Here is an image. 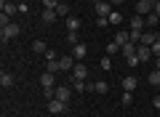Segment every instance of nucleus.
I'll return each mask as SVG.
<instances>
[{"mask_svg": "<svg viewBox=\"0 0 160 117\" xmlns=\"http://www.w3.org/2000/svg\"><path fill=\"white\" fill-rule=\"evenodd\" d=\"M152 11L158 13V16H160V0H155V8H152Z\"/></svg>", "mask_w": 160, "mask_h": 117, "instance_id": "f704fd0d", "label": "nucleus"}, {"mask_svg": "<svg viewBox=\"0 0 160 117\" xmlns=\"http://www.w3.org/2000/svg\"><path fill=\"white\" fill-rule=\"evenodd\" d=\"M69 77H72V80H86V77H88V67H86L83 61H78V64L72 67V72H69Z\"/></svg>", "mask_w": 160, "mask_h": 117, "instance_id": "f03ea898", "label": "nucleus"}, {"mask_svg": "<svg viewBox=\"0 0 160 117\" xmlns=\"http://www.w3.org/2000/svg\"><path fill=\"white\" fill-rule=\"evenodd\" d=\"M155 69H160V56H155Z\"/></svg>", "mask_w": 160, "mask_h": 117, "instance_id": "e433bc0d", "label": "nucleus"}, {"mask_svg": "<svg viewBox=\"0 0 160 117\" xmlns=\"http://www.w3.org/2000/svg\"><path fill=\"white\" fill-rule=\"evenodd\" d=\"M72 56H75V61L86 59V56H88V45H86V43H78V45H72Z\"/></svg>", "mask_w": 160, "mask_h": 117, "instance_id": "1a4fd4ad", "label": "nucleus"}, {"mask_svg": "<svg viewBox=\"0 0 160 117\" xmlns=\"http://www.w3.org/2000/svg\"><path fill=\"white\" fill-rule=\"evenodd\" d=\"M147 80H149V85H152V88H160V69H155Z\"/></svg>", "mask_w": 160, "mask_h": 117, "instance_id": "5701e85b", "label": "nucleus"}, {"mask_svg": "<svg viewBox=\"0 0 160 117\" xmlns=\"http://www.w3.org/2000/svg\"><path fill=\"white\" fill-rule=\"evenodd\" d=\"M109 3H112V6H120V3H123V0H109Z\"/></svg>", "mask_w": 160, "mask_h": 117, "instance_id": "4c0bfd02", "label": "nucleus"}, {"mask_svg": "<svg viewBox=\"0 0 160 117\" xmlns=\"http://www.w3.org/2000/svg\"><path fill=\"white\" fill-rule=\"evenodd\" d=\"M136 56H139V61H147V59H152V48L149 45H136Z\"/></svg>", "mask_w": 160, "mask_h": 117, "instance_id": "9b49d317", "label": "nucleus"}, {"mask_svg": "<svg viewBox=\"0 0 160 117\" xmlns=\"http://www.w3.org/2000/svg\"><path fill=\"white\" fill-rule=\"evenodd\" d=\"M46 72H51V75L62 72V67H59V59H53V61H46Z\"/></svg>", "mask_w": 160, "mask_h": 117, "instance_id": "412c9836", "label": "nucleus"}, {"mask_svg": "<svg viewBox=\"0 0 160 117\" xmlns=\"http://www.w3.org/2000/svg\"><path fill=\"white\" fill-rule=\"evenodd\" d=\"M56 13H59V16H67V13H69V6L59 0V6H56Z\"/></svg>", "mask_w": 160, "mask_h": 117, "instance_id": "a878e982", "label": "nucleus"}, {"mask_svg": "<svg viewBox=\"0 0 160 117\" xmlns=\"http://www.w3.org/2000/svg\"><path fill=\"white\" fill-rule=\"evenodd\" d=\"M107 19H109V24H115V27H118V24L123 22V13H120V11H112V13H109Z\"/></svg>", "mask_w": 160, "mask_h": 117, "instance_id": "b1692460", "label": "nucleus"}, {"mask_svg": "<svg viewBox=\"0 0 160 117\" xmlns=\"http://www.w3.org/2000/svg\"><path fill=\"white\" fill-rule=\"evenodd\" d=\"M112 13V3L109 0H99L96 3V16H109Z\"/></svg>", "mask_w": 160, "mask_h": 117, "instance_id": "0eeeda50", "label": "nucleus"}, {"mask_svg": "<svg viewBox=\"0 0 160 117\" xmlns=\"http://www.w3.org/2000/svg\"><path fill=\"white\" fill-rule=\"evenodd\" d=\"M0 8H3L6 16H16V13H19V6H16V3H11V0H0Z\"/></svg>", "mask_w": 160, "mask_h": 117, "instance_id": "423d86ee", "label": "nucleus"}, {"mask_svg": "<svg viewBox=\"0 0 160 117\" xmlns=\"http://www.w3.org/2000/svg\"><path fill=\"white\" fill-rule=\"evenodd\" d=\"M131 29H139V32H144V29H147V22H144V16H131Z\"/></svg>", "mask_w": 160, "mask_h": 117, "instance_id": "f8f14e48", "label": "nucleus"}, {"mask_svg": "<svg viewBox=\"0 0 160 117\" xmlns=\"http://www.w3.org/2000/svg\"><path fill=\"white\" fill-rule=\"evenodd\" d=\"M152 8H155L152 0H139V3H136V13H139V16H147V13H152Z\"/></svg>", "mask_w": 160, "mask_h": 117, "instance_id": "20e7f679", "label": "nucleus"}, {"mask_svg": "<svg viewBox=\"0 0 160 117\" xmlns=\"http://www.w3.org/2000/svg\"><path fill=\"white\" fill-rule=\"evenodd\" d=\"M0 85H3V88H11L13 85V75L11 72H0Z\"/></svg>", "mask_w": 160, "mask_h": 117, "instance_id": "f3484780", "label": "nucleus"}, {"mask_svg": "<svg viewBox=\"0 0 160 117\" xmlns=\"http://www.w3.org/2000/svg\"><path fill=\"white\" fill-rule=\"evenodd\" d=\"M120 53L126 56V59H131V56H136V43H126L123 48H120Z\"/></svg>", "mask_w": 160, "mask_h": 117, "instance_id": "4468645a", "label": "nucleus"}, {"mask_svg": "<svg viewBox=\"0 0 160 117\" xmlns=\"http://www.w3.org/2000/svg\"><path fill=\"white\" fill-rule=\"evenodd\" d=\"M123 90L133 93V90H136V80H133V77H123Z\"/></svg>", "mask_w": 160, "mask_h": 117, "instance_id": "6ab92c4d", "label": "nucleus"}, {"mask_svg": "<svg viewBox=\"0 0 160 117\" xmlns=\"http://www.w3.org/2000/svg\"><path fill=\"white\" fill-rule=\"evenodd\" d=\"M32 51H35V53H43V56L48 53V48H46V43H43V40H35V43H32Z\"/></svg>", "mask_w": 160, "mask_h": 117, "instance_id": "4be33fe9", "label": "nucleus"}, {"mask_svg": "<svg viewBox=\"0 0 160 117\" xmlns=\"http://www.w3.org/2000/svg\"><path fill=\"white\" fill-rule=\"evenodd\" d=\"M19 32H22V27H19V24H13V22L8 24V27H3V29H0V40H3V45H6L11 37H16Z\"/></svg>", "mask_w": 160, "mask_h": 117, "instance_id": "f257e3e1", "label": "nucleus"}, {"mask_svg": "<svg viewBox=\"0 0 160 117\" xmlns=\"http://www.w3.org/2000/svg\"><path fill=\"white\" fill-rule=\"evenodd\" d=\"M56 16H59L56 11H51V8H43V22H46V24H53V22H56Z\"/></svg>", "mask_w": 160, "mask_h": 117, "instance_id": "a211bd4d", "label": "nucleus"}, {"mask_svg": "<svg viewBox=\"0 0 160 117\" xmlns=\"http://www.w3.org/2000/svg\"><path fill=\"white\" fill-rule=\"evenodd\" d=\"M88 3H93V6H96V3H99V0H88Z\"/></svg>", "mask_w": 160, "mask_h": 117, "instance_id": "58836bf2", "label": "nucleus"}, {"mask_svg": "<svg viewBox=\"0 0 160 117\" xmlns=\"http://www.w3.org/2000/svg\"><path fill=\"white\" fill-rule=\"evenodd\" d=\"M40 85H43V90H51V88H56V75L46 72L43 77H40Z\"/></svg>", "mask_w": 160, "mask_h": 117, "instance_id": "6e6552de", "label": "nucleus"}, {"mask_svg": "<svg viewBox=\"0 0 160 117\" xmlns=\"http://www.w3.org/2000/svg\"><path fill=\"white\" fill-rule=\"evenodd\" d=\"M56 99L59 101H69V85H59L56 88Z\"/></svg>", "mask_w": 160, "mask_h": 117, "instance_id": "dca6fc26", "label": "nucleus"}, {"mask_svg": "<svg viewBox=\"0 0 160 117\" xmlns=\"http://www.w3.org/2000/svg\"><path fill=\"white\" fill-rule=\"evenodd\" d=\"M152 3H155V0H152Z\"/></svg>", "mask_w": 160, "mask_h": 117, "instance_id": "ea45409f", "label": "nucleus"}, {"mask_svg": "<svg viewBox=\"0 0 160 117\" xmlns=\"http://www.w3.org/2000/svg\"><path fill=\"white\" fill-rule=\"evenodd\" d=\"M112 40L120 45V48H123L126 43H131V32H115V37H112Z\"/></svg>", "mask_w": 160, "mask_h": 117, "instance_id": "ddd939ff", "label": "nucleus"}, {"mask_svg": "<svg viewBox=\"0 0 160 117\" xmlns=\"http://www.w3.org/2000/svg\"><path fill=\"white\" fill-rule=\"evenodd\" d=\"M53 59H59V56H56V53H53V51H51V48H48V53H46V61H53Z\"/></svg>", "mask_w": 160, "mask_h": 117, "instance_id": "72a5a7b5", "label": "nucleus"}, {"mask_svg": "<svg viewBox=\"0 0 160 117\" xmlns=\"http://www.w3.org/2000/svg\"><path fill=\"white\" fill-rule=\"evenodd\" d=\"M131 101H133V96H131V93H128V90H123V104H126V106H128V104H131Z\"/></svg>", "mask_w": 160, "mask_h": 117, "instance_id": "7c9ffc66", "label": "nucleus"}, {"mask_svg": "<svg viewBox=\"0 0 160 117\" xmlns=\"http://www.w3.org/2000/svg\"><path fill=\"white\" fill-rule=\"evenodd\" d=\"M75 56H62L59 59V67H62V72H72V67H75Z\"/></svg>", "mask_w": 160, "mask_h": 117, "instance_id": "9d476101", "label": "nucleus"}, {"mask_svg": "<svg viewBox=\"0 0 160 117\" xmlns=\"http://www.w3.org/2000/svg\"><path fill=\"white\" fill-rule=\"evenodd\" d=\"M96 24H99V27H107L109 19H107V16H99V19H96Z\"/></svg>", "mask_w": 160, "mask_h": 117, "instance_id": "473e14b6", "label": "nucleus"}, {"mask_svg": "<svg viewBox=\"0 0 160 117\" xmlns=\"http://www.w3.org/2000/svg\"><path fill=\"white\" fill-rule=\"evenodd\" d=\"M93 90H96V93H107V90H109V83L99 80V83H93Z\"/></svg>", "mask_w": 160, "mask_h": 117, "instance_id": "393cba45", "label": "nucleus"}, {"mask_svg": "<svg viewBox=\"0 0 160 117\" xmlns=\"http://www.w3.org/2000/svg\"><path fill=\"white\" fill-rule=\"evenodd\" d=\"M149 48H152V56H160V40H158V43H152Z\"/></svg>", "mask_w": 160, "mask_h": 117, "instance_id": "2f4dec72", "label": "nucleus"}, {"mask_svg": "<svg viewBox=\"0 0 160 117\" xmlns=\"http://www.w3.org/2000/svg\"><path fill=\"white\" fill-rule=\"evenodd\" d=\"M67 40H69V45H78L80 43V35L78 32H67Z\"/></svg>", "mask_w": 160, "mask_h": 117, "instance_id": "bb28decb", "label": "nucleus"}, {"mask_svg": "<svg viewBox=\"0 0 160 117\" xmlns=\"http://www.w3.org/2000/svg\"><path fill=\"white\" fill-rule=\"evenodd\" d=\"M118 51H120V45H118V43H115V40H112V43L107 45V53H109V56H115V53H118Z\"/></svg>", "mask_w": 160, "mask_h": 117, "instance_id": "c85d7f7f", "label": "nucleus"}, {"mask_svg": "<svg viewBox=\"0 0 160 117\" xmlns=\"http://www.w3.org/2000/svg\"><path fill=\"white\" fill-rule=\"evenodd\" d=\"M59 0H43V8H51V11H56Z\"/></svg>", "mask_w": 160, "mask_h": 117, "instance_id": "c756f323", "label": "nucleus"}, {"mask_svg": "<svg viewBox=\"0 0 160 117\" xmlns=\"http://www.w3.org/2000/svg\"><path fill=\"white\" fill-rule=\"evenodd\" d=\"M131 43H142V32H139V29H131Z\"/></svg>", "mask_w": 160, "mask_h": 117, "instance_id": "cd10ccee", "label": "nucleus"}, {"mask_svg": "<svg viewBox=\"0 0 160 117\" xmlns=\"http://www.w3.org/2000/svg\"><path fill=\"white\" fill-rule=\"evenodd\" d=\"M78 29H80V19L69 16V19H67V32H78Z\"/></svg>", "mask_w": 160, "mask_h": 117, "instance_id": "aec40b11", "label": "nucleus"}, {"mask_svg": "<svg viewBox=\"0 0 160 117\" xmlns=\"http://www.w3.org/2000/svg\"><path fill=\"white\" fill-rule=\"evenodd\" d=\"M48 112H51V115H64V112H67V101L51 99V101H48Z\"/></svg>", "mask_w": 160, "mask_h": 117, "instance_id": "7ed1b4c3", "label": "nucleus"}, {"mask_svg": "<svg viewBox=\"0 0 160 117\" xmlns=\"http://www.w3.org/2000/svg\"><path fill=\"white\" fill-rule=\"evenodd\" d=\"M160 40V35L155 32V29H147V32H142V43L139 45H152V43H158Z\"/></svg>", "mask_w": 160, "mask_h": 117, "instance_id": "39448f33", "label": "nucleus"}, {"mask_svg": "<svg viewBox=\"0 0 160 117\" xmlns=\"http://www.w3.org/2000/svg\"><path fill=\"white\" fill-rule=\"evenodd\" d=\"M152 104H155V109H160V96H155V101H152Z\"/></svg>", "mask_w": 160, "mask_h": 117, "instance_id": "c9c22d12", "label": "nucleus"}, {"mask_svg": "<svg viewBox=\"0 0 160 117\" xmlns=\"http://www.w3.org/2000/svg\"><path fill=\"white\" fill-rule=\"evenodd\" d=\"M144 22H147V29H155V27H158V22H160V16H158V13H147V16H144Z\"/></svg>", "mask_w": 160, "mask_h": 117, "instance_id": "2eb2a0df", "label": "nucleus"}]
</instances>
